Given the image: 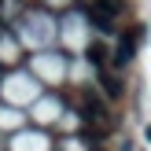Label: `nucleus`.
I'll list each match as a JSON object with an SVG mask.
<instances>
[{
	"label": "nucleus",
	"mask_w": 151,
	"mask_h": 151,
	"mask_svg": "<svg viewBox=\"0 0 151 151\" xmlns=\"http://www.w3.org/2000/svg\"><path fill=\"white\" fill-rule=\"evenodd\" d=\"M100 81H103V88H107L111 96H122V85H118V81L111 78V70H107V66H103V70H100Z\"/></svg>",
	"instance_id": "obj_1"
}]
</instances>
